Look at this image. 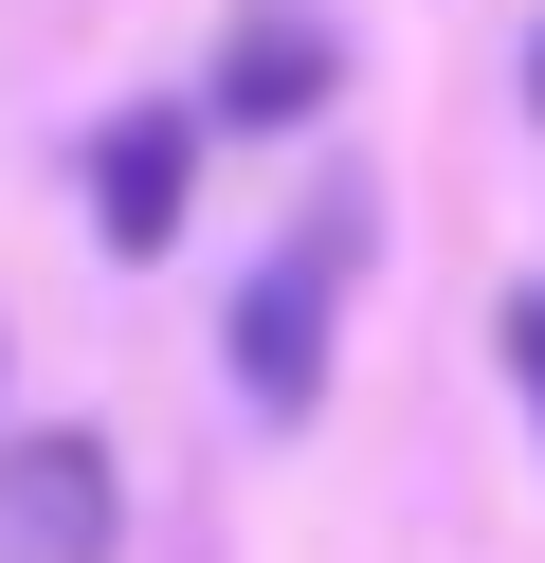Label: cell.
<instances>
[{
  "instance_id": "1",
  "label": "cell",
  "mask_w": 545,
  "mask_h": 563,
  "mask_svg": "<svg viewBox=\"0 0 545 563\" xmlns=\"http://www.w3.org/2000/svg\"><path fill=\"white\" fill-rule=\"evenodd\" d=\"M363 236H382V219H363V183H309V219H291L273 255L237 273V328H218V364H237V400L273 418V437L327 400V328H346V273H363Z\"/></svg>"
},
{
  "instance_id": "2",
  "label": "cell",
  "mask_w": 545,
  "mask_h": 563,
  "mask_svg": "<svg viewBox=\"0 0 545 563\" xmlns=\"http://www.w3.org/2000/svg\"><path fill=\"white\" fill-rule=\"evenodd\" d=\"M128 490H109V437H0V563H109Z\"/></svg>"
},
{
  "instance_id": "3",
  "label": "cell",
  "mask_w": 545,
  "mask_h": 563,
  "mask_svg": "<svg viewBox=\"0 0 545 563\" xmlns=\"http://www.w3.org/2000/svg\"><path fill=\"white\" fill-rule=\"evenodd\" d=\"M182 200H200V110H109L91 128V236L109 255H182Z\"/></svg>"
},
{
  "instance_id": "4",
  "label": "cell",
  "mask_w": 545,
  "mask_h": 563,
  "mask_svg": "<svg viewBox=\"0 0 545 563\" xmlns=\"http://www.w3.org/2000/svg\"><path fill=\"white\" fill-rule=\"evenodd\" d=\"M327 91H346V37H327L309 0H254L237 37H218V146H254V128H309Z\"/></svg>"
},
{
  "instance_id": "5",
  "label": "cell",
  "mask_w": 545,
  "mask_h": 563,
  "mask_svg": "<svg viewBox=\"0 0 545 563\" xmlns=\"http://www.w3.org/2000/svg\"><path fill=\"white\" fill-rule=\"evenodd\" d=\"M491 345H509V382H527V437H545V291H509V328H491Z\"/></svg>"
},
{
  "instance_id": "6",
  "label": "cell",
  "mask_w": 545,
  "mask_h": 563,
  "mask_svg": "<svg viewBox=\"0 0 545 563\" xmlns=\"http://www.w3.org/2000/svg\"><path fill=\"white\" fill-rule=\"evenodd\" d=\"M527 110H545V55H527Z\"/></svg>"
}]
</instances>
